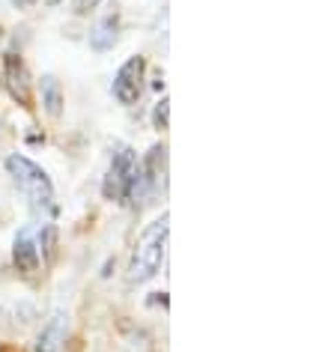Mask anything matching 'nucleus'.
Here are the masks:
<instances>
[{
    "label": "nucleus",
    "instance_id": "obj_2",
    "mask_svg": "<svg viewBox=\"0 0 334 352\" xmlns=\"http://www.w3.org/2000/svg\"><path fill=\"white\" fill-rule=\"evenodd\" d=\"M6 170H10V176L19 182V188L27 195V200L36 209L51 206V200H54V186H51L48 173L42 170L39 164H33L30 158L15 153V155L6 158Z\"/></svg>",
    "mask_w": 334,
    "mask_h": 352
},
{
    "label": "nucleus",
    "instance_id": "obj_8",
    "mask_svg": "<svg viewBox=\"0 0 334 352\" xmlns=\"http://www.w3.org/2000/svg\"><path fill=\"white\" fill-rule=\"evenodd\" d=\"M117 30H120V19L117 15H104L90 33V48L93 51H108L117 42Z\"/></svg>",
    "mask_w": 334,
    "mask_h": 352
},
{
    "label": "nucleus",
    "instance_id": "obj_10",
    "mask_svg": "<svg viewBox=\"0 0 334 352\" xmlns=\"http://www.w3.org/2000/svg\"><path fill=\"white\" fill-rule=\"evenodd\" d=\"M42 251H45V260L51 263V260H54V248H57V227H45V230H42Z\"/></svg>",
    "mask_w": 334,
    "mask_h": 352
},
{
    "label": "nucleus",
    "instance_id": "obj_7",
    "mask_svg": "<svg viewBox=\"0 0 334 352\" xmlns=\"http://www.w3.org/2000/svg\"><path fill=\"white\" fill-rule=\"evenodd\" d=\"M12 260H15V269H19L21 275H33V272L39 269V251H36V245H33L27 230L19 233V239H15Z\"/></svg>",
    "mask_w": 334,
    "mask_h": 352
},
{
    "label": "nucleus",
    "instance_id": "obj_14",
    "mask_svg": "<svg viewBox=\"0 0 334 352\" xmlns=\"http://www.w3.org/2000/svg\"><path fill=\"white\" fill-rule=\"evenodd\" d=\"M63 3V0H45V6H60Z\"/></svg>",
    "mask_w": 334,
    "mask_h": 352
},
{
    "label": "nucleus",
    "instance_id": "obj_4",
    "mask_svg": "<svg viewBox=\"0 0 334 352\" xmlns=\"http://www.w3.org/2000/svg\"><path fill=\"white\" fill-rule=\"evenodd\" d=\"M144 69H146V60L135 54L129 57L126 63L120 66L117 78H113V96L120 99V104H135L140 99V90H144Z\"/></svg>",
    "mask_w": 334,
    "mask_h": 352
},
{
    "label": "nucleus",
    "instance_id": "obj_3",
    "mask_svg": "<svg viewBox=\"0 0 334 352\" xmlns=\"http://www.w3.org/2000/svg\"><path fill=\"white\" fill-rule=\"evenodd\" d=\"M135 170H137L135 153H131L129 146H120L117 153H113V162L108 167V176H104V182H102L104 200H113V204L126 200L129 197V188H131V179H135Z\"/></svg>",
    "mask_w": 334,
    "mask_h": 352
},
{
    "label": "nucleus",
    "instance_id": "obj_12",
    "mask_svg": "<svg viewBox=\"0 0 334 352\" xmlns=\"http://www.w3.org/2000/svg\"><path fill=\"white\" fill-rule=\"evenodd\" d=\"M102 0H78V15H87V12H93L96 6H99Z\"/></svg>",
    "mask_w": 334,
    "mask_h": 352
},
{
    "label": "nucleus",
    "instance_id": "obj_1",
    "mask_svg": "<svg viewBox=\"0 0 334 352\" xmlns=\"http://www.w3.org/2000/svg\"><path fill=\"white\" fill-rule=\"evenodd\" d=\"M167 221L170 218L162 215L158 221H153L140 233L135 254H131V263H129V284H144V280H149L162 269L164 245H167Z\"/></svg>",
    "mask_w": 334,
    "mask_h": 352
},
{
    "label": "nucleus",
    "instance_id": "obj_5",
    "mask_svg": "<svg viewBox=\"0 0 334 352\" xmlns=\"http://www.w3.org/2000/svg\"><path fill=\"white\" fill-rule=\"evenodd\" d=\"M6 87H10V96L21 104V108H30L33 104L30 75H27V69H24L21 57H15V54L6 57Z\"/></svg>",
    "mask_w": 334,
    "mask_h": 352
},
{
    "label": "nucleus",
    "instance_id": "obj_9",
    "mask_svg": "<svg viewBox=\"0 0 334 352\" xmlns=\"http://www.w3.org/2000/svg\"><path fill=\"white\" fill-rule=\"evenodd\" d=\"M42 104L51 117H60L63 113V90H60V81L54 75L42 78Z\"/></svg>",
    "mask_w": 334,
    "mask_h": 352
},
{
    "label": "nucleus",
    "instance_id": "obj_13",
    "mask_svg": "<svg viewBox=\"0 0 334 352\" xmlns=\"http://www.w3.org/2000/svg\"><path fill=\"white\" fill-rule=\"evenodd\" d=\"M33 3V0H15V6H21V10H24V6H30Z\"/></svg>",
    "mask_w": 334,
    "mask_h": 352
},
{
    "label": "nucleus",
    "instance_id": "obj_6",
    "mask_svg": "<svg viewBox=\"0 0 334 352\" xmlns=\"http://www.w3.org/2000/svg\"><path fill=\"white\" fill-rule=\"evenodd\" d=\"M63 346H66V314L57 311L42 325L36 338V352H63Z\"/></svg>",
    "mask_w": 334,
    "mask_h": 352
},
{
    "label": "nucleus",
    "instance_id": "obj_11",
    "mask_svg": "<svg viewBox=\"0 0 334 352\" xmlns=\"http://www.w3.org/2000/svg\"><path fill=\"white\" fill-rule=\"evenodd\" d=\"M167 120H170V99H162L153 108V126L155 129H167Z\"/></svg>",
    "mask_w": 334,
    "mask_h": 352
}]
</instances>
